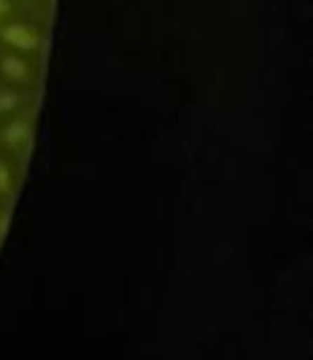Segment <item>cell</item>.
<instances>
[{
	"instance_id": "cell-2",
	"label": "cell",
	"mask_w": 313,
	"mask_h": 360,
	"mask_svg": "<svg viewBox=\"0 0 313 360\" xmlns=\"http://www.w3.org/2000/svg\"><path fill=\"white\" fill-rule=\"evenodd\" d=\"M29 135H32V128H29V123H27V120H22V118L13 120V123L3 130V140L8 145H13V147L25 145L29 140Z\"/></svg>"
},
{
	"instance_id": "cell-3",
	"label": "cell",
	"mask_w": 313,
	"mask_h": 360,
	"mask_svg": "<svg viewBox=\"0 0 313 360\" xmlns=\"http://www.w3.org/2000/svg\"><path fill=\"white\" fill-rule=\"evenodd\" d=\"M0 69H3V74L8 76L10 81H25L27 79V64L18 57H5L3 64H0Z\"/></svg>"
},
{
	"instance_id": "cell-6",
	"label": "cell",
	"mask_w": 313,
	"mask_h": 360,
	"mask_svg": "<svg viewBox=\"0 0 313 360\" xmlns=\"http://www.w3.org/2000/svg\"><path fill=\"white\" fill-rule=\"evenodd\" d=\"M8 226H10V214H3L0 216V238L8 233Z\"/></svg>"
},
{
	"instance_id": "cell-1",
	"label": "cell",
	"mask_w": 313,
	"mask_h": 360,
	"mask_svg": "<svg viewBox=\"0 0 313 360\" xmlns=\"http://www.w3.org/2000/svg\"><path fill=\"white\" fill-rule=\"evenodd\" d=\"M3 39L15 49H34L39 44V34L34 27L29 25H22V22H13L8 27H3Z\"/></svg>"
},
{
	"instance_id": "cell-4",
	"label": "cell",
	"mask_w": 313,
	"mask_h": 360,
	"mask_svg": "<svg viewBox=\"0 0 313 360\" xmlns=\"http://www.w3.org/2000/svg\"><path fill=\"white\" fill-rule=\"evenodd\" d=\"M18 96L15 94H8V91H0V113H5V110H13L15 105H18Z\"/></svg>"
},
{
	"instance_id": "cell-7",
	"label": "cell",
	"mask_w": 313,
	"mask_h": 360,
	"mask_svg": "<svg viewBox=\"0 0 313 360\" xmlns=\"http://www.w3.org/2000/svg\"><path fill=\"white\" fill-rule=\"evenodd\" d=\"M8 10H10V0H0V18L8 15Z\"/></svg>"
},
{
	"instance_id": "cell-5",
	"label": "cell",
	"mask_w": 313,
	"mask_h": 360,
	"mask_svg": "<svg viewBox=\"0 0 313 360\" xmlns=\"http://www.w3.org/2000/svg\"><path fill=\"white\" fill-rule=\"evenodd\" d=\"M10 189H13V176H10L8 167L0 162V194H8Z\"/></svg>"
}]
</instances>
